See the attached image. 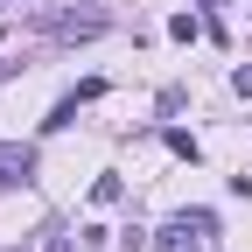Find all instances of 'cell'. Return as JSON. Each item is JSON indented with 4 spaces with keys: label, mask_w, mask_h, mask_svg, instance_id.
I'll use <instances>...</instances> for the list:
<instances>
[{
    "label": "cell",
    "mask_w": 252,
    "mask_h": 252,
    "mask_svg": "<svg viewBox=\"0 0 252 252\" xmlns=\"http://www.w3.org/2000/svg\"><path fill=\"white\" fill-rule=\"evenodd\" d=\"M210 238H217V217L210 210H175L168 224H161V238H154V252H196Z\"/></svg>",
    "instance_id": "1"
},
{
    "label": "cell",
    "mask_w": 252,
    "mask_h": 252,
    "mask_svg": "<svg viewBox=\"0 0 252 252\" xmlns=\"http://www.w3.org/2000/svg\"><path fill=\"white\" fill-rule=\"evenodd\" d=\"M21 182H35V147L0 140V189H21Z\"/></svg>",
    "instance_id": "2"
},
{
    "label": "cell",
    "mask_w": 252,
    "mask_h": 252,
    "mask_svg": "<svg viewBox=\"0 0 252 252\" xmlns=\"http://www.w3.org/2000/svg\"><path fill=\"white\" fill-rule=\"evenodd\" d=\"M49 28H56L63 42H77V35H98V28H105V14H63V21H49Z\"/></svg>",
    "instance_id": "3"
},
{
    "label": "cell",
    "mask_w": 252,
    "mask_h": 252,
    "mask_svg": "<svg viewBox=\"0 0 252 252\" xmlns=\"http://www.w3.org/2000/svg\"><path fill=\"white\" fill-rule=\"evenodd\" d=\"M168 35H175V42H196V35H203V21H196V14H175V21H168Z\"/></svg>",
    "instance_id": "4"
},
{
    "label": "cell",
    "mask_w": 252,
    "mask_h": 252,
    "mask_svg": "<svg viewBox=\"0 0 252 252\" xmlns=\"http://www.w3.org/2000/svg\"><path fill=\"white\" fill-rule=\"evenodd\" d=\"M119 189H126L119 175H98V182H91V203H119Z\"/></svg>",
    "instance_id": "5"
},
{
    "label": "cell",
    "mask_w": 252,
    "mask_h": 252,
    "mask_svg": "<svg viewBox=\"0 0 252 252\" xmlns=\"http://www.w3.org/2000/svg\"><path fill=\"white\" fill-rule=\"evenodd\" d=\"M231 91H238V98H252V70H238V77H231Z\"/></svg>",
    "instance_id": "6"
},
{
    "label": "cell",
    "mask_w": 252,
    "mask_h": 252,
    "mask_svg": "<svg viewBox=\"0 0 252 252\" xmlns=\"http://www.w3.org/2000/svg\"><path fill=\"white\" fill-rule=\"evenodd\" d=\"M42 252H70V238H63V231H49V245H42Z\"/></svg>",
    "instance_id": "7"
}]
</instances>
